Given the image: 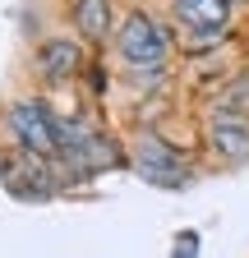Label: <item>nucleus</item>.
<instances>
[{
  "mask_svg": "<svg viewBox=\"0 0 249 258\" xmlns=\"http://www.w3.org/2000/svg\"><path fill=\"white\" fill-rule=\"evenodd\" d=\"M5 129H10V139L19 143V152L42 157V161H51V166L65 161L70 124L60 120L42 97H19V102H10L5 106Z\"/></svg>",
  "mask_w": 249,
  "mask_h": 258,
  "instance_id": "f257e3e1",
  "label": "nucleus"
},
{
  "mask_svg": "<svg viewBox=\"0 0 249 258\" xmlns=\"http://www.w3.org/2000/svg\"><path fill=\"white\" fill-rule=\"evenodd\" d=\"M115 55L130 64V70H143V74H157L166 55H171V42H166V28L152 19V14H130L115 32Z\"/></svg>",
  "mask_w": 249,
  "mask_h": 258,
  "instance_id": "f03ea898",
  "label": "nucleus"
},
{
  "mask_svg": "<svg viewBox=\"0 0 249 258\" xmlns=\"http://www.w3.org/2000/svg\"><path fill=\"white\" fill-rule=\"evenodd\" d=\"M134 171L148 184H157V189H184L194 180L190 157H184L180 148H171L162 134H152V129H143L139 143H134Z\"/></svg>",
  "mask_w": 249,
  "mask_h": 258,
  "instance_id": "7ed1b4c3",
  "label": "nucleus"
},
{
  "mask_svg": "<svg viewBox=\"0 0 249 258\" xmlns=\"http://www.w3.org/2000/svg\"><path fill=\"white\" fill-rule=\"evenodd\" d=\"M208 143L217 148V157L244 161V157H249V115H244V111L217 106V115L208 120Z\"/></svg>",
  "mask_w": 249,
  "mask_h": 258,
  "instance_id": "20e7f679",
  "label": "nucleus"
},
{
  "mask_svg": "<svg viewBox=\"0 0 249 258\" xmlns=\"http://www.w3.org/2000/svg\"><path fill=\"white\" fill-rule=\"evenodd\" d=\"M171 10L194 37H217L226 28V0H171Z\"/></svg>",
  "mask_w": 249,
  "mask_h": 258,
  "instance_id": "39448f33",
  "label": "nucleus"
},
{
  "mask_svg": "<svg viewBox=\"0 0 249 258\" xmlns=\"http://www.w3.org/2000/svg\"><path fill=\"white\" fill-rule=\"evenodd\" d=\"M74 28L88 42H102L111 32V0H74Z\"/></svg>",
  "mask_w": 249,
  "mask_h": 258,
  "instance_id": "423d86ee",
  "label": "nucleus"
},
{
  "mask_svg": "<svg viewBox=\"0 0 249 258\" xmlns=\"http://www.w3.org/2000/svg\"><path fill=\"white\" fill-rule=\"evenodd\" d=\"M37 70L46 74V79H70L74 70H79V46L74 42H46L42 46V55H37Z\"/></svg>",
  "mask_w": 249,
  "mask_h": 258,
  "instance_id": "0eeeda50",
  "label": "nucleus"
},
{
  "mask_svg": "<svg viewBox=\"0 0 249 258\" xmlns=\"http://www.w3.org/2000/svg\"><path fill=\"white\" fill-rule=\"evenodd\" d=\"M171 258H199V231H180V235H175Z\"/></svg>",
  "mask_w": 249,
  "mask_h": 258,
  "instance_id": "6e6552de",
  "label": "nucleus"
}]
</instances>
